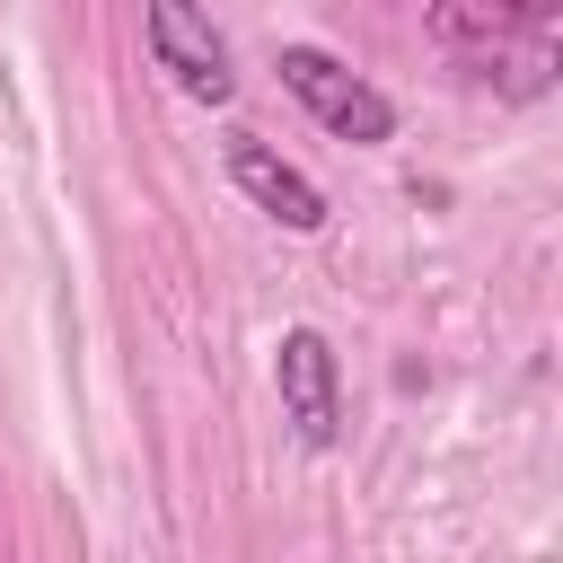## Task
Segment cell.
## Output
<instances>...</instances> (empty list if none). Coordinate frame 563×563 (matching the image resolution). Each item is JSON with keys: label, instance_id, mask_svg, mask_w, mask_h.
I'll return each instance as SVG.
<instances>
[{"label": "cell", "instance_id": "6da1fadb", "mask_svg": "<svg viewBox=\"0 0 563 563\" xmlns=\"http://www.w3.org/2000/svg\"><path fill=\"white\" fill-rule=\"evenodd\" d=\"M282 88H290L334 141H387V132H396V106H387L361 70H343L334 53H317V44H282Z\"/></svg>", "mask_w": 563, "mask_h": 563}, {"label": "cell", "instance_id": "7a4b0ae2", "mask_svg": "<svg viewBox=\"0 0 563 563\" xmlns=\"http://www.w3.org/2000/svg\"><path fill=\"white\" fill-rule=\"evenodd\" d=\"M273 387H282V413L308 449H334L343 431V378H334V343L317 325H290L282 352H273Z\"/></svg>", "mask_w": 563, "mask_h": 563}, {"label": "cell", "instance_id": "3957f363", "mask_svg": "<svg viewBox=\"0 0 563 563\" xmlns=\"http://www.w3.org/2000/svg\"><path fill=\"white\" fill-rule=\"evenodd\" d=\"M150 53H158V70L185 88V97H202V106H229V88H238V70H229V44H220V26L202 18V9H185V0H150Z\"/></svg>", "mask_w": 563, "mask_h": 563}, {"label": "cell", "instance_id": "277c9868", "mask_svg": "<svg viewBox=\"0 0 563 563\" xmlns=\"http://www.w3.org/2000/svg\"><path fill=\"white\" fill-rule=\"evenodd\" d=\"M229 185H238L255 211H273L282 229H299V238H308V229H325V194H317V185L273 150V141H255V132H229Z\"/></svg>", "mask_w": 563, "mask_h": 563}]
</instances>
